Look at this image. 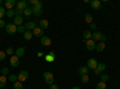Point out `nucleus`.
<instances>
[{
    "label": "nucleus",
    "mask_w": 120,
    "mask_h": 89,
    "mask_svg": "<svg viewBox=\"0 0 120 89\" xmlns=\"http://www.w3.org/2000/svg\"><path fill=\"white\" fill-rule=\"evenodd\" d=\"M43 78H45V82H46L48 85H52V84L54 83V75H53L51 71L43 72Z\"/></svg>",
    "instance_id": "f257e3e1"
},
{
    "label": "nucleus",
    "mask_w": 120,
    "mask_h": 89,
    "mask_svg": "<svg viewBox=\"0 0 120 89\" xmlns=\"http://www.w3.org/2000/svg\"><path fill=\"white\" fill-rule=\"evenodd\" d=\"M31 10H33V15L34 16H41L42 15V3L41 1H38L35 6H33L31 7Z\"/></svg>",
    "instance_id": "f03ea898"
},
{
    "label": "nucleus",
    "mask_w": 120,
    "mask_h": 89,
    "mask_svg": "<svg viewBox=\"0 0 120 89\" xmlns=\"http://www.w3.org/2000/svg\"><path fill=\"white\" fill-rule=\"evenodd\" d=\"M5 30H6V33H7L8 35H13V34L17 33V27H16L13 23H8V24H6V27H5Z\"/></svg>",
    "instance_id": "7ed1b4c3"
},
{
    "label": "nucleus",
    "mask_w": 120,
    "mask_h": 89,
    "mask_svg": "<svg viewBox=\"0 0 120 89\" xmlns=\"http://www.w3.org/2000/svg\"><path fill=\"white\" fill-rule=\"evenodd\" d=\"M97 65H98V63H97V60L95 58H90L89 60H88V67H89V70H95V69L97 67Z\"/></svg>",
    "instance_id": "20e7f679"
},
{
    "label": "nucleus",
    "mask_w": 120,
    "mask_h": 89,
    "mask_svg": "<svg viewBox=\"0 0 120 89\" xmlns=\"http://www.w3.org/2000/svg\"><path fill=\"white\" fill-rule=\"evenodd\" d=\"M85 47H86L88 51H94L96 48V41H94L93 39H90V40L85 41Z\"/></svg>",
    "instance_id": "39448f33"
},
{
    "label": "nucleus",
    "mask_w": 120,
    "mask_h": 89,
    "mask_svg": "<svg viewBox=\"0 0 120 89\" xmlns=\"http://www.w3.org/2000/svg\"><path fill=\"white\" fill-rule=\"evenodd\" d=\"M28 77H29V72L25 71V70H23V71L19 72V75H18V81L23 83V82H25L28 80Z\"/></svg>",
    "instance_id": "423d86ee"
},
{
    "label": "nucleus",
    "mask_w": 120,
    "mask_h": 89,
    "mask_svg": "<svg viewBox=\"0 0 120 89\" xmlns=\"http://www.w3.org/2000/svg\"><path fill=\"white\" fill-rule=\"evenodd\" d=\"M40 41H41V45L45 46V47H48V46H51L52 43V40H51V37H48V36H42L41 39H40Z\"/></svg>",
    "instance_id": "0eeeda50"
},
{
    "label": "nucleus",
    "mask_w": 120,
    "mask_h": 89,
    "mask_svg": "<svg viewBox=\"0 0 120 89\" xmlns=\"http://www.w3.org/2000/svg\"><path fill=\"white\" fill-rule=\"evenodd\" d=\"M105 70H106V64H103V63H98L97 67L94 70V74H95V75H101V72L105 71Z\"/></svg>",
    "instance_id": "6e6552de"
},
{
    "label": "nucleus",
    "mask_w": 120,
    "mask_h": 89,
    "mask_svg": "<svg viewBox=\"0 0 120 89\" xmlns=\"http://www.w3.org/2000/svg\"><path fill=\"white\" fill-rule=\"evenodd\" d=\"M16 4H17V3L15 1V0H6V1L4 3L6 10H13V7L16 6Z\"/></svg>",
    "instance_id": "1a4fd4ad"
},
{
    "label": "nucleus",
    "mask_w": 120,
    "mask_h": 89,
    "mask_svg": "<svg viewBox=\"0 0 120 89\" xmlns=\"http://www.w3.org/2000/svg\"><path fill=\"white\" fill-rule=\"evenodd\" d=\"M10 64H11L12 67H17L19 65V58L17 55H12L10 58Z\"/></svg>",
    "instance_id": "9d476101"
},
{
    "label": "nucleus",
    "mask_w": 120,
    "mask_h": 89,
    "mask_svg": "<svg viewBox=\"0 0 120 89\" xmlns=\"http://www.w3.org/2000/svg\"><path fill=\"white\" fill-rule=\"evenodd\" d=\"M23 21H24V18H23V16H16L15 18H13V24L16 25V27H19V25H23Z\"/></svg>",
    "instance_id": "9b49d317"
},
{
    "label": "nucleus",
    "mask_w": 120,
    "mask_h": 89,
    "mask_svg": "<svg viewBox=\"0 0 120 89\" xmlns=\"http://www.w3.org/2000/svg\"><path fill=\"white\" fill-rule=\"evenodd\" d=\"M33 35L36 36V37H40V39H41V37L43 36V29H41L40 27H36L34 30H33Z\"/></svg>",
    "instance_id": "f8f14e48"
},
{
    "label": "nucleus",
    "mask_w": 120,
    "mask_h": 89,
    "mask_svg": "<svg viewBox=\"0 0 120 89\" xmlns=\"http://www.w3.org/2000/svg\"><path fill=\"white\" fill-rule=\"evenodd\" d=\"M45 60L47 63H53L55 60V53L53 51H51V53H48L47 55H45Z\"/></svg>",
    "instance_id": "ddd939ff"
},
{
    "label": "nucleus",
    "mask_w": 120,
    "mask_h": 89,
    "mask_svg": "<svg viewBox=\"0 0 120 89\" xmlns=\"http://www.w3.org/2000/svg\"><path fill=\"white\" fill-rule=\"evenodd\" d=\"M77 72L81 75V76H83V75H88V72H89V67H88V66H79V67L77 69Z\"/></svg>",
    "instance_id": "4468645a"
},
{
    "label": "nucleus",
    "mask_w": 120,
    "mask_h": 89,
    "mask_svg": "<svg viewBox=\"0 0 120 89\" xmlns=\"http://www.w3.org/2000/svg\"><path fill=\"white\" fill-rule=\"evenodd\" d=\"M16 6H17V8H19V10H22V11H24V10L28 7V3L24 1V0H21V1H17Z\"/></svg>",
    "instance_id": "2eb2a0df"
},
{
    "label": "nucleus",
    "mask_w": 120,
    "mask_h": 89,
    "mask_svg": "<svg viewBox=\"0 0 120 89\" xmlns=\"http://www.w3.org/2000/svg\"><path fill=\"white\" fill-rule=\"evenodd\" d=\"M36 27H37V25H36V23H35V22H33V21H29V22H26V23H25V28H26V30H29V31H33Z\"/></svg>",
    "instance_id": "dca6fc26"
},
{
    "label": "nucleus",
    "mask_w": 120,
    "mask_h": 89,
    "mask_svg": "<svg viewBox=\"0 0 120 89\" xmlns=\"http://www.w3.org/2000/svg\"><path fill=\"white\" fill-rule=\"evenodd\" d=\"M25 54V48L24 47H19L16 49V52H15V55H17L18 58H22L23 55Z\"/></svg>",
    "instance_id": "f3484780"
},
{
    "label": "nucleus",
    "mask_w": 120,
    "mask_h": 89,
    "mask_svg": "<svg viewBox=\"0 0 120 89\" xmlns=\"http://www.w3.org/2000/svg\"><path fill=\"white\" fill-rule=\"evenodd\" d=\"M90 5L94 10H100L101 8V1L100 0H93V1H90Z\"/></svg>",
    "instance_id": "a211bd4d"
},
{
    "label": "nucleus",
    "mask_w": 120,
    "mask_h": 89,
    "mask_svg": "<svg viewBox=\"0 0 120 89\" xmlns=\"http://www.w3.org/2000/svg\"><path fill=\"white\" fill-rule=\"evenodd\" d=\"M101 36H102V34L100 33V31H97V30H95L94 33H93V36H91V39L94 41H100L101 40Z\"/></svg>",
    "instance_id": "6ab92c4d"
},
{
    "label": "nucleus",
    "mask_w": 120,
    "mask_h": 89,
    "mask_svg": "<svg viewBox=\"0 0 120 89\" xmlns=\"http://www.w3.org/2000/svg\"><path fill=\"white\" fill-rule=\"evenodd\" d=\"M105 48H106V43L105 42H98V43H96V48L95 49L97 52H103Z\"/></svg>",
    "instance_id": "aec40b11"
},
{
    "label": "nucleus",
    "mask_w": 120,
    "mask_h": 89,
    "mask_svg": "<svg viewBox=\"0 0 120 89\" xmlns=\"http://www.w3.org/2000/svg\"><path fill=\"white\" fill-rule=\"evenodd\" d=\"M91 36H93V33L89 30V29H86V30H84L83 31V37H84V40H90V39H91Z\"/></svg>",
    "instance_id": "412c9836"
},
{
    "label": "nucleus",
    "mask_w": 120,
    "mask_h": 89,
    "mask_svg": "<svg viewBox=\"0 0 120 89\" xmlns=\"http://www.w3.org/2000/svg\"><path fill=\"white\" fill-rule=\"evenodd\" d=\"M48 27H49V23H48V21L47 19H41V21H40V28L41 29H48Z\"/></svg>",
    "instance_id": "4be33fe9"
},
{
    "label": "nucleus",
    "mask_w": 120,
    "mask_h": 89,
    "mask_svg": "<svg viewBox=\"0 0 120 89\" xmlns=\"http://www.w3.org/2000/svg\"><path fill=\"white\" fill-rule=\"evenodd\" d=\"M6 83H7V77L1 75V76H0V88L6 87Z\"/></svg>",
    "instance_id": "5701e85b"
},
{
    "label": "nucleus",
    "mask_w": 120,
    "mask_h": 89,
    "mask_svg": "<svg viewBox=\"0 0 120 89\" xmlns=\"http://www.w3.org/2000/svg\"><path fill=\"white\" fill-rule=\"evenodd\" d=\"M23 36H24V39H25V40L26 41H29V40H31V39H33V31H29V30H26L24 34H23Z\"/></svg>",
    "instance_id": "b1692460"
},
{
    "label": "nucleus",
    "mask_w": 120,
    "mask_h": 89,
    "mask_svg": "<svg viewBox=\"0 0 120 89\" xmlns=\"http://www.w3.org/2000/svg\"><path fill=\"white\" fill-rule=\"evenodd\" d=\"M33 15V10H31V7H26L24 11H23V16L24 17H30Z\"/></svg>",
    "instance_id": "393cba45"
},
{
    "label": "nucleus",
    "mask_w": 120,
    "mask_h": 89,
    "mask_svg": "<svg viewBox=\"0 0 120 89\" xmlns=\"http://www.w3.org/2000/svg\"><path fill=\"white\" fill-rule=\"evenodd\" d=\"M7 80H8L10 82H11V83H16V82L18 81V76L12 74V75H10V76L7 77Z\"/></svg>",
    "instance_id": "a878e982"
},
{
    "label": "nucleus",
    "mask_w": 120,
    "mask_h": 89,
    "mask_svg": "<svg viewBox=\"0 0 120 89\" xmlns=\"http://www.w3.org/2000/svg\"><path fill=\"white\" fill-rule=\"evenodd\" d=\"M6 16L8 18H15L16 15H15V10H6Z\"/></svg>",
    "instance_id": "bb28decb"
},
{
    "label": "nucleus",
    "mask_w": 120,
    "mask_h": 89,
    "mask_svg": "<svg viewBox=\"0 0 120 89\" xmlns=\"http://www.w3.org/2000/svg\"><path fill=\"white\" fill-rule=\"evenodd\" d=\"M84 18H85V22H86V23H89V24L93 23V15H91V13H86Z\"/></svg>",
    "instance_id": "cd10ccee"
},
{
    "label": "nucleus",
    "mask_w": 120,
    "mask_h": 89,
    "mask_svg": "<svg viewBox=\"0 0 120 89\" xmlns=\"http://www.w3.org/2000/svg\"><path fill=\"white\" fill-rule=\"evenodd\" d=\"M25 31H26V28H25V25H19V27H17V33L24 34Z\"/></svg>",
    "instance_id": "c85d7f7f"
},
{
    "label": "nucleus",
    "mask_w": 120,
    "mask_h": 89,
    "mask_svg": "<svg viewBox=\"0 0 120 89\" xmlns=\"http://www.w3.org/2000/svg\"><path fill=\"white\" fill-rule=\"evenodd\" d=\"M15 52H16V51H15V49H13L12 47H8V48L6 49V51H5V53H6V54L11 55V57H12V55H15Z\"/></svg>",
    "instance_id": "c756f323"
},
{
    "label": "nucleus",
    "mask_w": 120,
    "mask_h": 89,
    "mask_svg": "<svg viewBox=\"0 0 120 89\" xmlns=\"http://www.w3.org/2000/svg\"><path fill=\"white\" fill-rule=\"evenodd\" d=\"M13 88H15V89H23V83L19 82V81H17L16 83H13Z\"/></svg>",
    "instance_id": "7c9ffc66"
},
{
    "label": "nucleus",
    "mask_w": 120,
    "mask_h": 89,
    "mask_svg": "<svg viewBox=\"0 0 120 89\" xmlns=\"http://www.w3.org/2000/svg\"><path fill=\"white\" fill-rule=\"evenodd\" d=\"M100 77H101V82H103V83L108 82V80H109V76H108V75H106V74L101 75V76H100Z\"/></svg>",
    "instance_id": "2f4dec72"
},
{
    "label": "nucleus",
    "mask_w": 120,
    "mask_h": 89,
    "mask_svg": "<svg viewBox=\"0 0 120 89\" xmlns=\"http://www.w3.org/2000/svg\"><path fill=\"white\" fill-rule=\"evenodd\" d=\"M81 81H82V83L86 84V83L89 82V76H88V75H83V76L81 77Z\"/></svg>",
    "instance_id": "473e14b6"
},
{
    "label": "nucleus",
    "mask_w": 120,
    "mask_h": 89,
    "mask_svg": "<svg viewBox=\"0 0 120 89\" xmlns=\"http://www.w3.org/2000/svg\"><path fill=\"white\" fill-rule=\"evenodd\" d=\"M96 89H106V83H103V82L100 81V82L97 83V85H96Z\"/></svg>",
    "instance_id": "72a5a7b5"
},
{
    "label": "nucleus",
    "mask_w": 120,
    "mask_h": 89,
    "mask_svg": "<svg viewBox=\"0 0 120 89\" xmlns=\"http://www.w3.org/2000/svg\"><path fill=\"white\" fill-rule=\"evenodd\" d=\"M4 16H6V10L3 6H0V19H3Z\"/></svg>",
    "instance_id": "f704fd0d"
},
{
    "label": "nucleus",
    "mask_w": 120,
    "mask_h": 89,
    "mask_svg": "<svg viewBox=\"0 0 120 89\" xmlns=\"http://www.w3.org/2000/svg\"><path fill=\"white\" fill-rule=\"evenodd\" d=\"M1 75L3 76H7L8 75V67H3L1 69Z\"/></svg>",
    "instance_id": "c9c22d12"
},
{
    "label": "nucleus",
    "mask_w": 120,
    "mask_h": 89,
    "mask_svg": "<svg viewBox=\"0 0 120 89\" xmlns=\"http://www.w3.org/2000/svg\"><path fill=\"white\" fill-rule=\"evenodd\" d=\"M5 58H6V53L3 52V51H0V62H4Z\"/></svg>",
    "instance_id": "e433bc0d"
},
{
    "label": "nucleus",
    "mask_w": 120,
    "mask_h": 89,
    "mask_svg": "<svg viewBox=\"0 0 120 89\" xmlns=\"http://www.w3.org/2000/svg\"><path fill=\"white\" fill-rule=\"evenodd\" d=\"M15 15L16 16H23V11H22V10H19V8H16L15 10Z\"/></svg>",
    "instance_id": "4c0bfd02"
},
{
    "label": "nucleus",
    "mask_w": 120,
    "mask_h": 89,
    "mask_svg": "<svg viewBox=\"0 0 120 89\" xmlns=\"http://www.w3.org/2000/svg\"><path fill=\"white\" fill-rule=\"evenodd\" d=\"M97 28V25H96V23H90V29H91V30H95V29Z\"/></svg>",
    "instance_id": "58836bf2"
},
{
    "label": "nucleus",
    "mask_w": 120,
    "mask_h": 89,
    "mask_svg": "<svg viewBox=\"0 0 120 89\" xmlns=\"http://www.w3.org/2000/svg\"><path fill=\"white\" fill-rule=\"evenodd\" d=\"M106 40H107V36L102 34V36H101V40H100V42H106Z\"/></svg>",
    "instance_id": "ea45409f"
},
{
    "label": "nucleus",
    "mask_w": 120,
    "mask_h": 89,
    "mask_svg": "<svg viewBox=\"0 0 120 89\" xmlns=\"http://www.w3.org/2000/svg\"><path fill=\"white\" fill-rule=\"evenodd\" d=\"M5 27H6V24L4 22V19H0V28H5Z\"/></svg>",
    "instance_id": "a19ab883"
},
{
    "label": "nucleus",
    "mask_w": 120,
    "mask_h": 89,
    "mask_svg": "<svg viewBox=\"0 0 120 89\" xmlns=\"http://www.w3.org/2000/svg\"><path fill=\"white\" fill-rule=\"evenodd\" d=\"M49 89H59V87H58L56 84H54V83H53L52 85H49Z\"/></svg>",
    "instance_id": "79ce46f5"
},
{
    "label": "nucleus",
    "mask_w": 120,
    "mask_h": 89,
    "mask_svg": "<svg viewBox=\"0 0 120 89\" xmlns=\"http://www.w3.org/2000/svg\"><path fill=\"white\" fill-rule=\"evenodd\" d=\"M37 55H38V57H45V54H43L42 52H40V53H37Z\"/></svg>",
    "instance_id": "37998d69"
},
{
    "label": "nucleus",
    "mask_w": 120,
    "mask_h": 89,
    "mask_svg": "<svg viewBox=\"0 0 120 89\" xmlns=\"http://www.w3.org/2000/svg\"><path fill=\"white\" fill-rule=\"evenodd\" d=\"M71 89H81V88H79V87H72Z\"/></svg>",
    "instance_id": "c03bdc74"
},
{
    "label": "nucleus",
    "mask_w": 120,
    "mask_h": 89,
    "mask_svg": "<svg viewBox=\"0 0 120 89\" xmlns=\"http://www.w3.org/2000/svg\"><path fill=\"white\" fill-rule=\"evenodd\" d=\"M3 5V0H0V6H1Z\"/></svg>",
    "instance_id": "a18cd8bd"
},
{
    "label": "nucleus",
    "mask_w": 120,
    "mask_h": 89,
    "mask_svg": "<svg viewBox=\"0 0 120 89\" xmlns=\"http://www.w3.org/2000/svg\"><path fill=\"white\" fill-rule=\"evenodd\" d=\"M63 89H66V88H63Z\"/></svg>",
    "instance_id": "49530a36"
}]
</instances>
